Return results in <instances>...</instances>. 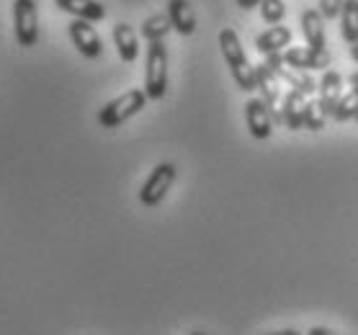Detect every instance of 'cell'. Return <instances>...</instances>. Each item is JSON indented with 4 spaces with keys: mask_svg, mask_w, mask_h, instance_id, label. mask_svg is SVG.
<instances>
[{
    "mask_svg": "<svg viewBox=\"0 0 358 335\" xmlns=\"http://www.w3.org/2000/svg\"><path fill=\"white\" fill-rule=\"evenodd\" d=\"M220 47L222 55H224V62H227L229 73L235 78L237 88L250 93V90L258 88L255 83V67L250 65V59L245 57V50L240 44V36H237L235 29H222L220 31Z\"/></svg>",
    "mask_w": 358,
    "mask_h": 335,
    "instance_id": "obj_1",
    "label": "cell"
},
{
    "mask_svg": "<svg viewBox=\"0 0 358 335\" xmlns=\"http://www.w3.org/2000/svg\"><path fill=\"white\" fill-rule=\"evenodd\" d=\"M168 90V50L163 41H152L147 47L145 93L150 101H160Z\"/></svg>",
    "mask_w": 358,
    "mask_h": 335,
    "instance_id": "obj_2",
    "label": "cell"
},
{
    "mask_svg": "<svg viewBox=\"0 0 358 335\" xmlns=\"http://www.w3.org/2000/svg\"><path fill=\"white\" fill-rule=\"evenodd\" d=\"M147 104V93L145 90H127L124 96L119 99L108 101L106 106L101 108V114H98V124L103 127V129H116V127H122L127 119H131L134 114H139Z\"/></svg>",
    "mask_w": 358,
    "mask_h": 335,
    "instance_id": "obj_3",
    "label": "cell"
},
{
    "mask_svg": "<svg viewBox=\"0 0 358 335\" xmlns=\"http://www.w3.org/2000/svg\"><path fill=\"white\" fill-rule=\"evenodd\" d=\"M13 26L21 47H34L39 39V16L36 0H13Z\"/></svg>",
    "mask_w": 358,
    "mask_h": 335,
    "instance_id": "obj_4",
    "label": "cell"
},
{
    "mask_svg": "<svg viewBox=\"0 0 358 335\" xmlns=\"http://www.w3.org/2000/svg\"><path fill=\"white\" fill-rule=\"evenodd\" d=\"M173 180H176V165L160 163L145 180V186L139 191V201L145 206H157L165 199V194L171 191Z\"/></svg>",
    "mask_w": 358,
    "mask_h": 335,
    "instance_id": "obj_5",
    "label": "cell"
},
{
    "mask_svg": "<svg viewBox=\"0 0 358 335\" xmlns=\"http://www.w3.org/2000/svg\"><path fill=\"white\" fill-rule=\"evenodd\" d=\"M266 65L271 67V73H276V78H281L284 83H289V85H292V90H299V93H304V96H315V90H317V85H315V78H312V75H307L304 70L289 67L278 52H276V55H268V57H266Z\"/></svg>",
    "mask_w": 358,
    "mask_h": 335,
    "instance_id": "obj_6",
    "label": "cell"
},
{
    "mask_svg": "<svg viewBox=\"0 0 358 335\" xmlns=\"http://www.w3.org/2000/svg\"><path fill=\"white\" fill-rule=\"evenodd\" d=\"M255 83H258V90H261V99L271 108L273 124H284V116H281V104L284 101H281V90H278V78L276 73H271V67L266 62L255 65Z\"/></svg>",
    "mask_w": 358,
    "mask_h": 335,
    "instance_id": "obj_7",
    "label": "cell"
},
{
    "mask_svg": "<svg viewBox=\"0 0 358 335\" xmlns=\"http://www.w3.org/2000/svg\"><path fill=\"white\" fill-rule=\"evenodd\" d=\"M70 39H73V44L78 47V52H80L83 57L96 59V57H101V52H103L101 36H98V31L90 26V21L75 18L73 24H70Z\"/></svg>",
    "mask_w": 358,
    "mask_h": 335,
    "instance_id": "obj_8",
    "label": "cell"
},
{
    "mask_svg": "<svg viewBox=\"0 0 358 335\" xmlns=\"http://www.w3.org/2000/svg\"><path fill=\"white\" fill-rule=\"evenodd\" d=\"M245 122L255 139H268L273 134V116L263 99H250L245 104Z\"/></svg>",
    "mask_w": 358,
    "mask_h": 335,
    "instance_id": "obj_9",
    "label": "cell"
},
{
    "mask_svg": "<svg viewBox=\"0 0 358 335\" xmlns=\"http://www.w3.org/2000/svg\"><path fill=\"white\" fill-rule=\"evenodd\" d=\"M284 62L289 67H296V70H325L330 67L333 57H330V52H317L312 50V47H292V50L284 55Z\"/></svg>",
    "mask_w": 358,
    "mask_h": 335,
    "instance_id": "obj_10",
    "label": "cell"
},
{
    "mask_svg": "<svg viewBox=\"0 0 358 335\" xmlns=\"http://www.w3.org/2000/svg\"><path fill=\"white\" fill-rule=\"evenodd\" d=\"M317 93H320L317 101L322 104L325 114L333 116L338 101L343 99V75L338 70H325V75H322V80L317 85Z\"/></svg>",
    "mask_w": 358,
    "mask_h": 335,
    "instance_id": "obj_11",
    "label": "cell"
},
{
    "mask_svg": "<svg viewBox=\"0 0 358 335\" xmlns=\"http://www.w3.org/2000/svg\"><path fill=\"white\" fill-rule=\"evenodd\" d=\"M310 96H304L299 90H289L284 104H281V116L289 129H301L304 127V111H307Z\"/></svg>",
    "mask_w": 358,
    "mask_h": 335,
    "instance_id": "obj_12",
    "label": "cell"
},
{
    "mask_svg": "<svg viewBox=\"0 0 358 335\" xmlns=\"http://www.w3.org/2000/svg\"><path fill=\"white\" fill-rule=\"evenodd\" d=\"M301 31L307 36V47L325 52V18L320 10L307 8L301 13Z\"/></svg>",
    "mask_w": 358,
    "mask_h": 335,
    "instance_id": "obj_13",
    "label": "cell"
},
{
    "mask_svg": "<svg viewBox=\"0 0 358 335\" xmlns=\"http://www.w3.org/2000/svg\"><path fill=\"white\" fill-rule=\"evenodd\" d=\"M59 8L70 13V16H78L83 21H103L106 18V6H101L98 0H55Z\"/></svg>",
    "mask_w": 358,
    "mask_h": 335,
    "instance_id": "obj_14",
    "label": "cell"
},
{
    "mask_svg": "<svg viewBox=\"0 0 358 335\" xmlns=\"http://www.w3.org/2000/svg\"><path fill=\"white\" fill-rule=\"evenodd\" d=\"M168 16H171L173 29H176L180 36H191V34L196 31V16L188 0H171V3H168Z\"/></svg>",
    "mask_w": 358,
    "mask_h": 335,
    "instance_id": "obj_15",
    "label": "cell"
},
{
    "mask_svg": "<svg viewBox=\"0 0 358 335\" xmlns=\"http://www.w3.org/2000/svg\"><path fill=\"white\" fill-rule=\"evenodd\" d=\"M114 44L116 50H119V57L124 62H134L139 55V41H137V34L131 29L129 24H116L114 26Z\"/></svg>",
    "mask_w": 358,
    "mask_h": 335,
    "instance_id": "obj_16",
    "label": "cell"
},
{
    "mask_svg": "<svg viewBox=\"0 0 358 335\" xmlns=\"http://www.w3.org/2000/svg\"><path fill=\"white\" fill-rule=\"evenodd\" d=\"M289 41H292V31L286 26H271L268 31L255 39V47H258V52H263L268 57V55L281 52V47H289Z\"/></svg>",
    "mask_w": 358,
    "mask_h": 335,
    "instance_id": "obj_17",
    "label": "cell"
},
{
    "mask_svg": "<svg viewBox=\"0 0 358 335\" xmlns=\"http://www.w3.org/2000/svg\"><path fill=\"white\" fill-rule=\"evenodd\" d=\"M341 31H343V39L348 41L350 47L358 41V0H343Z\"/></svg>",
    "mask_w": 358,
    "mask_h": 335,
    "instance_id": "obj_18",
    "label": "cell"
},
{
    "mask_svg": "<svg viewBox=\"0 0 358 335\" xmlns=\"http://www.w3.org/2000/svg\"><path fill=\"white\" fill-rule=\"evenodd\" d=\"M171 29H173V24L168 13H155V16H150L142 21V36H145L150 44H152V41H163Z\"/></svg>",
    "mask_w": 358,
    "mask_h": 335,
    "instance_id": "obj_19",
    "label": "cell"
},
{
    "mask_svg": "<svg viewBox=\"0 0 358 335\" xmlns=\"http://www.w3.org/2000/svg\"><path fill=\"white\" fill-rule=\"evenodd\" d=\"M356 114H358V93L356 90L343 93V99L338 101V106H335L333 119L335 122H348V119H353Z\"/></svg>",
    "mask_w": 358,
    "mask_h": 335,
    "instance_id": "obj_20",
    "label": "cell"
},
{
    "mask_svg": "<svg viewBox=\"0 0 358 335\" xmlns=\"http://www.w3.org/2000/svg\"><path fill=\"white\" fill-rule=\"evenodd\" d=\"M325 122H327V114H325V108H322V104L310 99L307 111H304V127L312 131H320L322 127H325Z\"/></svg>",
    "mask_w": 358,
    "mask_h": 335,
    "instance_id": "obj_21",
    "label": "cell"
},
{
    "mask_svg": "<svg viewBox=\"0 0 358 335\" xmlns=\"http://www.w3.org/2000/svg\"><path fill=\"white\" fill-rule=\"evenodd\" d=\"M261 16L266 24L278 26L286 16V3L284 0H263L261 3Z\"/></svg>",
    "mask_w": 358,
    "mask_h": 335,
    "instance_id": "obj_22",
    "label": "cell"
},
{
    "mask_svg": "<svg viewBox=\"0 0 358 335\" xmlns=\"http://www.w3.org/2000/svg\"><path fill=\"white\" fill-rule=\"evenodd\" d=\"M341 10H343V0H320V13H322L325 21L341 18Z\"/></svg>",
    "mask_w": 358,
    "mask_h": 335,
    "instance_id": "obj_23",
    "label": "cell"
},
{
    "mask_svg": "<svg viewBox=\"0 0 358 335\" xmlns=\"http://www.w3.org/2000/svg\"><path fill=\"white\" fill-rule=\"evenodd\" d=\"M240 8H245V10H250V8H255V6H261L263 0H235Z\"/></svg>",
    "mask_w": 358,
    "mask_h": 335,
    "instance_id": "obj_24",
    "label": "cell"
},
{
    "mask_svg": "<svg viewBox=\"0 0 358 335\" xmlns=\"http://www.w3.org/2000/svg\"><path fill=\"white\" fill-rule=\"evenodd\" d=\"M307 335H338V333L327 330V327H310V330H307Z\"/></svg>",
    "mask_w": 358,
    "mask_h": 335,
    "instance_id": "obj_25",
    "label": "cell"
},
{
    "mask_svg": "<svg viewBox=\"0 0 358 335\" xmlns=\"http://www.w3.org/2000/svg\"><path fill=\"white\" fill-rule=\"evenodd\" d=\"M350 90H356V93H358V73L350 75Z\"/></svg>",
    "mask_w": 358,
    "mask_h": 335,
    "instance_id": "obj_26",
    "label": "cell"
},
{
    "mask_svg": "<svg viewBox=\"0 0 358 335\" xmlns=\"http://www.w3.org/2000/svg\"><path fill=\"white\" fill-rule=\"evenodd\" d=\"M268 335H301L299 330H276V333H268Z\"/></svg>",
    "mask_w": 358,
    "mask_h": 335,
    "instance_id": "obj_27",
    "label": "cell"
},
{
    "mask_svg": "<svg viewBox=\"0 0 358 335\" xmlns=\"http://www.w3.org/2000/svg\"><path fill=\"white\" fill-rule=\"evenodd\" d=\"M350 57H353V59L358 62V41L353 44V47H350Z\"/></svg>",
    "mask_w": 358,
    "mask_h": 335,
    "instance_id": "obj_28",
    "label": "cell"
},
{
    "mask_svg": "<svg viewBox=\"0 0 358 335\" xmlns=\"http://www.w3.org/2000/svg\"><path fill=\"white\" fill-rule=\"evenodd\" d=\"M191 335H206V333H191Z\"/></svg>",
    "mask_w": 358,
    "mask_h": 335,
    "instance_id": "obj_29",
    "label": "cell"
},
{
    "mask_svg": "<svg viewBox=\"0 0 358 335\" xmlns=\"http://www.w3.org/2000/svg\"><path fill=\"white\" fill-rule=\"evenodd\" d=\"M356 119H358V114H356Z\"/></svg>",
    "mask_w": 358,
    "mask_h": 335,
    "instance_id": "obj_30",
    "label": "cell"
}]
</instances>
